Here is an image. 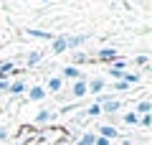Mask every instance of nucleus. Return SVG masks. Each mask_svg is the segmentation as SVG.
Returning a JSON list of instances; mask_svg holds the SVG:
<instances>
[{
	"instance_id": "20",
	"label": "nucleus",
	"mask_w": 152,
	"mask_h": 145,
	"mask_svg": "<svg viewBox=\"0 0 152 145\" xmlns=\"http://www.w3.org/2000/svg\"><path fill=\"white\" fill-rule=\"evenodd\" d=\"M94 140H96V132H84L74 145H94Z\"/></svg>"
},
{
	"instance_id": "29",
	"label": "nucleus",
	"mask_w": 152,
	"mask_h": 145,
	"mask_svg": "<svg viewBox=\"0 0 152 145\" xmlns=\"http://www.w3.org/2000/svg\"><path fill=\"white\" fill-rule=\"evenodd\" d=\"M122 145H134V143H132V138H124V140H122Z\"/></svg>"
},
{
	"instance_id": "24",
	"label": "nucleus",
	"mask_w": 152,
	"mask_h": 145,
	"mask_svg": "<svg viewBox=\"0 0 152 145\" xmlns=\"http://www.w3.org/2000/svg\"><path fill=\"white\" fill-rule=\"evenodd\" d=\"M99 115H102V107H99V104H96V102H94V104H91V107H89V109H86V117H99Z\"/></svg>"
},
{
	"instance_id": "18",
	"label": "nucleus",
	"mask_w": 152,
	"mask_h": 145,
	"mask_svg": "<svg viewBox=\"0 0 152 145\" xmlns=\"http://www.w3.org/2000/svg\"><path fill=\"white\" fill-rule=\"evenodd\" d=\"M84 61H89V54H84V51H71V66H79Z\"/></svg>"
},
{
	"instance_id": "6",
	"label": "nucleus",
	"mask_w": 152,
	"mask_h": 145,
	"mask_svg": "<svg viewBox=\"0 0 152 145\" xmlns=\"http://www.w3.org/2000/svg\"><path fill=\"white\" fill-rule=\"evenodd\" d=\"M124 69H127V61H124V59L112 61V64H109V74H112V79H114V81H119L122 76H124Z\"/></svg>"
},
{
	"instance_id": "28",
	"label": "nucleus",
	"mask_w": 152,
	"mask_h": 145,
	"mask_svg": "<svg viewBox=\"0 0 152 145\" xmlns=\"http://www.w3.org/2000/svg\"><path fill=\"white\" fill-rule=\"evenodd\" d=\"M5 138H8V130H5V127H0V143H3Z\"/></svg>"
},
{
	"instance_id": "13",
	"label": "nucleus",
	"mask_w": 152,
	"mask_h": 145,
	"mask_svg": "<svg viewBox=\"0 0 152 145\" xmlns=\"http://www.w3.org/2000/svg\"><path fill=\"white\" fill-rule=\"evenodd\" d=\"M26 89H28L26 81H23V79H15V81H10V89H8V94H10V97H20Z\"/></svg>"
},
{
	"instance_id": "32",
	"label": "nucleus",
	"mask_w": 152,
	"mask_h": 145,
	"mask_svg": "<svg viewBox=\"0 0 152 145\" xmlns=\"http://www.w3.org/2000/svg\"><path fill=\"white\" fill-rule=\"evenodd\" d=\"M0 145H3V143H0Z\"/></svg>"
},
{
	"instance_id": "21",
	"label": "nucleus",
	"mask_w": 152,
	"mask_h": 145,
	"mask_svg": "<svg viewBox=\"0 0 152 145\" xmlns=\"http://www.w3.org/2000/svg\"><path fill=\"white\" fill-rule=\"evenodd\" d=\"M41 59H43V54H41V51H31V54H28V59H26V64H28V66H36V64H41Z\"/></svg>"
},
{
	"instance_id": "7",
	"label": "nucleus",
	"mask_w": 152,
	"mask_h": 145,
	"mask_svg": "<svg viewBox=\"0 0 152 145\" xmlns=\"http://www.w3.org/2000/svg\"><path fill=\"white\" fill-rule=\"evenodd\" d=\"M64 84L66 81L61 79V76H48V81H46L43 89H46V94H58V92L64 89Z\"/></svg>"
},
{
	"instance_id": "23",
	"label": "nucleus",
	"mask_w": 152,
	"mask_h": 145,
	"mask_svg": "<svg viewBox=\"0 0 152 145\" xmlns=\"http://www.w3.org/2000/svg\"><path fill=\"white\" fill-rule=\"evenodd\" d=\"M137 125H140V127H152V115H140V122H137Z\"/></svg>"
},
{
	"instance_id": "10",
	"label": "nucleus",
	"mask_w": 152,
	"mask_h": 145,
	"mask_svg": "<svg viewBox=\"0 0 152 145\" xmlns=\"http://www.w3.org/2000/svg\"><path fill=\"white\" fill-rule=\"evenodd\" d=\"M96 135H99V138H107V140H117V138H119V130L114 127V125H99Z\"/></svg>"
},
{
	"instance_id": "12",
	"label": "nucleus",
	"mask_w": 152,
	"mask_h": 145,
	"mask_svg": "<svg viewBox=\"0 0 152 145\" xmlns=\"http://www.w3.org/2000/svg\"><path fill=\"white\" fill-rule=\"evenodd\" d=\"M53 117H56L53 109H38V115L33 117V122L36 125H46V122H53Z\"/></svg>"
},
{
	"instance_id": "15",
	"label": "nucleus",
	"mask_w": 152,
	"mask_h": 145,
	"mask_svg": "<svg viewBox=\"0 0 152 145\" xmlns=\"http://www.w3.org/2000/svg\"><path fill=\"white\" fill-rule=\"evenodd\" d=\"M132 109H134L137 115H152V102L150 99H142V102H137Z\"/></svg>"
},
{
	"instance_id": "30",
	"label": "nucleus",
	"mask_w": 152,
	"mask_h": 145,
	"mask_svg": "<svg viewBox=\"0 0 152 145\" xmlns=\"http://www.w3.org/2000/svg\"><path fill=\"white\" fill-rule=\"evenodd\" d=\"M15 145H26V143H15Z\"/></svg>"
},
{
	"instance_id": "31",
	"label": "nucleus",
	"mask_w": 152,
	"mask_h": 145,
	"mask_svg": "<svg viewBox=\"0 0 152 145\" xmlns=\"http://www.w3.org/2000/svg\"><path fill=\"white\" fill-rule=\"evenodd\" d=\"M46 3H48V0H46Z\"/></svg>"
},
{
	"instance_id": "9",
	"label": "nucleus",
	"mask_w": 152,
	"mask_h": 145,
	"mask_svg": "<svg viewBox=\"0 0 152 145\" xmlns=\"http://www.w3.org/2000/svg\"><path fill=\"white\" fill-rule=\"evenodd\" d=\"M69 46H66V36H53L51 38V54H66Z\"/></svg>"
},
{
	"instance_id": "1",
	"label": "nucleus",
	"mask_w": 152,
	"mask_h": 145,
	"mask_svg": "<svg viewBox=\"0 0 152 145\" xmlns=\"http://www.w3.org/2000/svg\"><path fill=\"white\" fill-rule=\"evenodd\" d=\"M89 94V89H86V76H81V79H76V81H71V99H84V97Z\"/></svg>"
},
{
	"instance_id": "14",
	"label": "nucleus",
	"mask_w": 152,
	"mask_h": 145,
	"mask_svg": "<svg viewBox=\"0 0 152 145\" xmlns=\"http://www.w3.org/2000/svg\"><path fill=\"white\" fill-rule=\"evenodd\" d=\"M26 36H31V38H41V41H51V38H53V33L41 31V28H31V31H26Z\"/></svg>"
},
{
	"instance_id": "8",
	"label": "nucleus",
	"mask_w": 152,
	"mask_h": 145,
	"mask_svg": "<svg viewBox=\"0 0 152 145\" xmlns=\"http://www.w3.org/2000/svg\"><path fill=\"white\" fill-rule=\"evenodd\" d=\"M26 94H28V99H31V102H43L46 97H48V94H46V89H43L41 84H33L31 89H26Z\"/></svg>"
},
{
	"instance_id": "27",
	"label": "nucleus",
	"mask_w": 152,
	"mask_h": 145,
	"mask_svg": "<svg viewBox=\"0 0 152 145\" xmlns=\"http://www.w3.org/2000/svg\"><path fill=\"white\" fill-rule=\"evenodd\" d=\"M94 145H112V140H107V138H99V135H96V140H94Z\"/></svg>"
},
{
	"instance_id": "2",
	"label": "nucleus",
	"mask_w": 152,
	"mask_h": 145,
	"mask_svg": "<svg viewBox=\"0 0 152 145\" xmlns=\"http://www.w3.org/2000/svg\"><path fill=\"white\" fill-rule=\"evenodd\" d=\"M64 36H66V46H69V51H76V48H81L84 43L89 41V36H84V33H74V36L64 33Z\"/></svg>"
},
{
	"instance_id": "4",
	"label": "nucleus",
	"mask_w": 152,
	"mask_h": 145,
	"mask_svg": "<svg viewBox=\"0 0 152 145\" xmlns=\"http://www.w3.org/2000/svg\"><path fill=\"white\" fill-rule=\"evenodd\" d=\"M86 89L91 92V94H102V92L107 89V79H104V76H91V79H86Z\"/></svg>"
},
{
	"instance_id": "19",
	"label": "nucleus",
	"mask_w": 152,
	"mask_h": 145,
	"mask_svg": "<svg viewBox=\"0 0 152 145\" xmlns=\"http://www.w3.org/2000/svg\"><path fill=\"white\" fill-rule=\"evenodd\" d=\"M122 120H124V125H132V127H134V125L140 122V115H137L134 109H129V112H124V115H122Z\"/></svg>"
},
{
	"instance_id": "5",
	"label": "nucleus",
	"mask_w": 152,
	"mask_h": 145,
	"mask_svg": "<svg viewBox=\"0 0 152 145\" xmlns=\"http://www.w3.org/2000/svg\"><path fill=\"white\" fill-rule=\"evenodd\" d=\"M96 59H99V61H107V64H112V61L119 59V54H117V48H114V46H104V48H99V51H96Z\"/></svg>"
},
{
	"instance_id": "26",
	"label": "nucleus",
	"mask_w": 152,
	"mask_h": 145,
	"mask_svg": "<svg viewBox=\"0 0 152 145\" xmlns=\"http://www.w3.org/2000/svg\"><path fill=\"white\" fill-rule=\"evenodd\" d=\"M8 89H10V79H0V92L8 94Z\"/></svg>"
},
{
	"instance_id": "11",
	"label": "nucleus",
	"mask_w": 152,
	"mask_h": 145,
	"mask_svg": "<svg viewBox=\"0 0 152 145\" xmlns=\"http://www.w3.org/2000/svg\"><path fill=\"white\" fill-rule=\"evenodd\" d=\"M99 107H102V115H117L122 109V102L119 99H107V102H102Z\"/></svg>"
},
{
	"instance_id": "16",
	"label": "nucleus",
	"mask_w": 152,
	"mask_h": 145,
	"mask_svg": "<svg viewBox=\"0 0 152 145\" xmlns=\"http://www.w3.org/2000/svg\"><path fill=\"white\" fill-rule=\"evenodd\" d=\"M15 64L13 61H5V64H0V79H10V74H15Z\"/></svg>"
},
{
	"instance_id": "22",
	"label": "nucleus",
	"mask_w": 152,
	"mask_h": 145,
	"mask_svg": "<svg viewBox=\"0 0 152 145\" xmlns=\"http://www.w3.org/2000/svg\"><path fill=\"white\" fill-rule=\"evenodd\" d=\"M132 64H137V66H147V64H150V56H147V54H140V56H134V59H132Z\"/></svg>"
},
{
	"instance_id": "25",
	"label": "nucleus",
	"mask_w": 152,
	"mask_h": 145,
	"mask_svg": "<svg viewBox=\"0 0 152 145\" xmlns=\"http://www.w3.org/2000/svg\"><path fill=\"white\" fill-rule=\"evenodd\" d=\"M112 89H114V92H124V89H129V84L119 79V81H114V84H112Z\"/></svg>"
},
{
	"instance_id": "3",
	"label": "nucleus",
	"mask_w": 152,
	"mask_h": 145,
	"mask_svg": "<svg viewBox=\"0 0 152 145\" xmlns=\"http://www.w3.org/2000/svg\"><path fill=\"white\" fill-rule=\"evenodd\" d=\"M61 79H64V81H76V79H81V69H79V66H71V64H66L64 66V69H61Z\"/></svg>"
},
{
	"instance_id": "17",
	"label": "nucleus",
	"mask_w": 152,
	"mask_h": 145,
	"mask_svg": "<svg viewBox=\"0 0 152 145\" xmlns=\"http://www.w3.org/2000/svg\"><path fill=\"white\" fill-rule=\"evenodd\" d=\"M140 79H142V74H140V71H124V76H122V81H127L129 87L140 84Z\"/></svg>"
}]
</instances>
